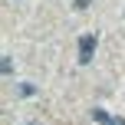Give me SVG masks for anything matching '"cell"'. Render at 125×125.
I'll use <instances>...</instances> for the list:
<instances>
[{
    "label": "cell",
    "instance_id": "cell-1",
    "mask_svg": "<svg viewBox=\"0 0 125 125\" xmlns=\"http://www.w3.org/2000/svg\"><path fill=\"white\" fill-rule=\"evenodd\" d=\"M92 50H95V36L86 33V36L79 40V62H89V59H92Z\"/></svg>",
    "mask_w": 125,
    "mask_h": 125
},
{
    "label": "cell",
    "instance_id": "cell-2",
    "mask_svg": "<svg viewBox=\"0 0 125 125\" xmlns=\"http://www.w3.org/2000/svg\"><path fill=\"white\" fill-rule=\"evenodd\" d=\"M92 122H99V125H109V122H112V115H109L105 109H92Z\"/></svg>",
    "mask_w": 125,
    "mask_h": 125
},
{
    "label": "cell",
    "instance_id": "cell-3",
    "mask_svg": "<svg viewBox=\"0 0 125 125\" xmlns=\"http://www.w3.org/2000/svg\"><path fill=\"white\" fill-rule=\"evenodd\" d=\"M89 7V0H76V10H86Z\"/></svg>",
    "mask_w": 125,
    "mask_h": 125
},
{
    "label": "cell",
    "instance_id": "cell-4",
    "mask_svg": "<svg viewBox=\"0 0 125 125\" xmlns=\"http://www.w3.org/2000/svg\"><path fill=\"white\" fill-rule=\"evenodd\" d=\"M109 125H125V119H119V115H115V119H112V122H109Z\"/></svg>",
    "mask_w": 125,
    "mask_h": 125
},
{
    "label": "cell",
    "instance_id": "cell-5",
    "mask_svg": "<svg viewBox=\"0 0 125 125\" xmlns=\"http://www.w3.org/2000/svg\"><path fill=\"white\" fill-rule=\"evenodd\" d=\"M26 125H36V122H26Z\"/></svg>",
    "mask_w": 125,
    "mask_h": 125
}]
</instances>
